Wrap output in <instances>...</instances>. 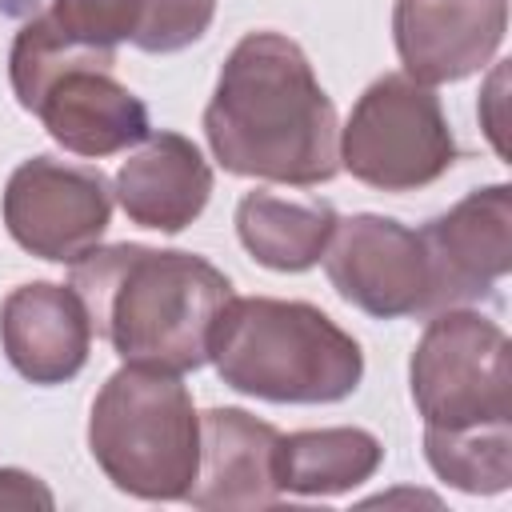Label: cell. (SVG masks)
I'll return each instance as SVG.
<instances>
[{"label": "cell", "mask_w": 512, "mask_h": 512, "mask_svg": "<svg viewBox=\"0 0 512 512\" xmlns=\"http://www.w3.org/2000/svg\"><path fill=\"white\" fill-rule=\"evenodd\" d=\"M204 136L232 176L312 188L340 172L336 104L284 32L236 40L204 108Z\"/></svg>", "instance_id": "1"}, {"label": "cell", "mask_w": 512, "mask_h": 512, "mask_svg": "<svg viewBox=\"0 0 512 512\" xmlns=\"http://www.w3.org/2000/svg\"><path fill=\"white\" fill-rule=\"evenodd\" d=\"M68 284L84 300L92 332L104 336L124 364L176 376L208 364L216 316L236 296L212 260L128 240L96 244L72 264Z\"/></svg>", "instance_id": "2"}, {"label": "cell", "mask_w": 512, "mask_h": 512, "mask_svg": "<svg viewBox=\"0 0 512 512\" xmlns=\"http://www.w3.org/2000/svg\"><path fill=\"white\" fill-rule=\"evenodd\" d=\"M208 360L216 376L268 404H336L364 380V352L308 300L232 296L216 316Z\"/></svg>", "instance_id": "3"}, {"label": "cell", "mask_w": 512, "mask_h": 512, "mask_svg": "<svg viewBox=\"0 0 512 512\" xmlns=\"http://www.w3.org/2000/svg\"><path fill=\"white\" fill-rule=\"evenodd\" d=\"M8 80L16 104L72 156H116L152 132L148 104L116 80V52L72 40L48 12L20 24Z\"/></svg>", "instance_id": "4"}, {"label": "cell", "mask_w": 512, "mask_h": 512, "mask_svg": "<svg viewBox=\"0 0 512 512\" xmlns=\"http://www.w3.org/2000/svg\"><path fill=\"white\" fill-rule=\"evenodd\" d=\"M88 452L136 500H184L200 460V412L176 372L124 364L92 400Z\"/></svg>", "instance_id": "5"}, {"label": "cell", "mask_w": 512, "mask_h": 512, "mask_svg": "<svg viewBox=\"0 0 512 512\" xmlns=\"http://www.w3.org/2000/svg\"><path fill=\"white\" fill-rule=\"evenodd\" d=\"M456 164V136L440 96L404 76H376L340 128V168L380 192H416Z\"/></svg>", "instance_id": "6"}, {"label": "cell", "mask_w": 512, "mask_h": 512, "mask_svg": "<svg viewBox=\"0 0 512 512\" xmlns=\"http://www.w3.org/2000/svg\"><path fill=\"white\" fill-rule=\"evenodd\" d=\"M412 404L424 428L512 420V344L476 308H440L408 360Z\"/></svg>", "instance_id": "7"}, {"label": "cell", "mask_w": 512, "mask_h": 512, "mask_svg": "<svg viewBox=\"0 0 512 512\" xmlns=\"http://www.w3.org/2000/svg\"><path fill=\"white\" fill-rule=\"evenodd\" d=\"M112 200V184L96 164L32 156L12 168L0 212L8 236L24 252L52 264H76L100 244Z\"/></svg>", "instance_id": "8"}, {"label": "cell", "mask_w": 512, "mask_h": 512, "mask_svg": "<svg viewBox=\"0 0 512 512\" xmlns=\"http://www.w3.org/2000/svg\"><path fill=\"white\" fill-rule=\"evenodd\" d=\"M320 260L344 304L376 320L428 316V256L408 224L376 212L344 216Z\"/></svg>", "instance_id": "9"}, {"label": "cell", "mask_w": 512, "mask_h": 512, "mask_svg": "<svg viewBox=\"0 0 512 512\" xmlns=\"http://www.w3.org/2000/svg\"><path fill=\"white\" fill-rule=\"evenodd\" d=\"M428 256V316L488 300L512 268V188L488 184L420 228Z\"/></svg>", "instance_id": "10"}, {"label": "cell", "mask_w": 512, "mask_h": 512, "mask_svg": "<svg viewBox=\"0 0 512 512\" xmlns=\"http://www.w3.org/2000/svg\"><path fill=\"white\" fill-rule=\"evenodd\" d=\"M508 32V0H396L392 40L404 76L436 88L492 64Z\"/></svg>", "instance_id": "11"}, {"label": "cell", "mask_w": 512, "mask_h": 512, "mask_svg": "<svg viewBox=\"0 0 512 512\" xmlns=\"http://www.w3.org/2000/svg\"><path fill=\"white\" fill-rule=\"evenodd\" d=\"M0 348L40 388L80 376L92 352V320L72 284L32 280L0 300Z\"/></svg>", "instance_id": "12"}, {"label": "cell", "mask_w": 512, "mask_h": 512, "mask_svg": "<svg viewBox=\"0 0 512 512\" xmlns=\"http://www.w3.org/2000/svg\"><path fill=\"white\" fill-rule=\"evenodd\" d=\"M276 440L280 432L244 408H208L200 416L196 480L184 492V500L204 512L272 508L280 500Z\"/></svg>", "instance_id": "13"}, {"label": "cell", "mask_w": 512, "mask_h": 512, "mask_svg": "<svg viewBox=\"0 0 512 512\" xmlns=\"http://www.w3.org/2000/svg\"><path fill=\"white\" fill-rule=\"evenodd\" d=\"M124 216L152 232H184L212 196V168L184 132H148L116 172L112 184Z\"/></svg>", "instance_id": "14"}, {"label": "cell", "mask_w": 512, "mask_h": 512, "mask_svg": "<svg viewBox=\"0 0 512 512\" xmlns=\"http://www.w3.org/2000/svg\"><path fill=\"white\" fill-rule=\"evenodd\" d=\"M336 208L320 196H284L272 188H252L236 204V236L244 252L272 272H308L320 264Z\"/></svg>", "instance_id": "15"}, {"label": "cell", "mask_w": 512, "mask_h": 512, "mask_svg": "<svg viewBox=\"0 0 512 512\" xmlns=\"http://www.w3.org/2000/svg\"><path fill=\"white\" fill-rule=\"evenodd\" d=\"M384 444L368 428H304L276 440L280 496H344L376 476Z\"/></svg>", "instance_id": "16"}, {"label": "cell", "mask_w": 512, "mask_h": 512, "mask_svg": "<svg viewBox=\"0 0 512 512\" xmlns=\"http://www.w3.org/2000/svg\"><path fill=\"white\" fill-rule=\"evenodd\" d=\"M428 468L468 496H496L512 484V420L468 428H424Z\"/></svg>", "instance_id": "17"}, {"label": "cell", "mask_w": 512, "mask_h": 512, "mask_svg": "<svg viewBox=\"0 0 512 512\" xmlns=\"http://www.w3.org/2000/svg\"><path fill=\"white\" fill-rule=\"evenodd\" d=\"M48 16L72 40L116 52V44L124 40L136 44L148 16V0H52Z\"/></svg>", "instance_id": "18"}, {"label": "cell", "mask_w": 512, "mask_h": 512, "mask_svg": "<svg viewBox=\"0 0 512 512\" xmlns=\"http://www.w3.org/2000/svg\"><path fill=\"white\" fill-rule=\"evenodd\" d=\"M216 16V0H148L144 28L136 36L140 52H180L196 44Z\"/></svg>", "instance_id": "19"}, {"label": "cell", "mask_w": 512, "mask_h": 512, "mask_svg": "<svg viewBox=\"0 0 512 512\" xmlns=\"http://www.w3.org/2000/svg\"><path fill=\"white\" fill-rule=\"evenodd\" d=\"M0 508H56L52 488L24 472V468H0Z\"/></svg>", "instance_id": "20"}, {"label": "cell", "mask_w": 512, "mask_h": 512, "mask_svg": "<svg viewBox=\"0 0 512 512\" xmlns=\"http://www.w3.org/2000/svg\"><path fill=\"white\" fill-rule=\"evenodd\" d=\"M504 84H508V68L496 64L492 76H488V84H484V92H480V104H476L480 128L488 132L496 156H508V148H504Z\"/></svg>", "instance_id": "21"}]
</instances>
